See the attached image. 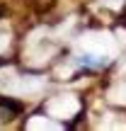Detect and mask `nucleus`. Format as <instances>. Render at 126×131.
Returning a JSON list of instances; mask_svg holds the SVG:
<instances>
[{
  "label": "nucleus",
  "instance_id": "obj_1",
  "mask_svg": "<svg viewBox=\"0 0 126 131\" xmlns=\"http://www.w3.org/2000/svg\"><path fill=\"white\" fill-rule=\"evenodd\" d=\"M78 109H80V102L73 95H58V97H51L46 102V114L53 119H70L78 114Z\"/></svg>",
  "mask_w": 126,
  "mask_h": 131
},
{
  "label": "nucleus",
  "instance_id": "obj_8",
  "mask_svg": "<svg viewBox=\"0 0 126 131\" xmlns=\"http://www.w3.org/2000/svg\"><path fill=\"white\" fill-rule=\"evenodd\" d=\"M102 5H107V7H112V10H119L121 7V0H102Z\"/></svg>",
  "mask_w": 126,
  "mask_h": 131
},
{
  "label": "nucleus",
  "instance_id": "obj_2",
  "mask_svg": "<svg viewBox=\"0 0 126 131\" xmlns=\"http://www.w3.org/2000/svg\"><path fill=\"white\" fill-rule=\"evenodd\" d=\"M83 49L92 53H112V34L109 32H90L83 37Z\"/></svg>",
  "mask_w": 126,
  "mask_h": 131
},
{
  "label": "nucleus",
  "instance_id": "obj_5",
  "mask_svg": "<svg viewBox=\"0 0 126 131\" xmlns=\"http://www.w3.org/2000/svg\"><path fill=\"white\" fill-rule=\"evenodd\" d=\"M109 100H112V102H126V83L119 85V88H114L112 92H109Z\"/></svg>",
  "mask_w": 126,
  "mask_h": 131
},
{
  "label": "nucleus",
  "instance_id": "obj_10",
  "mask_svg": "<svg viewBox=\"0 0 126 131\" xmlns=\"http://www.w3.org/2000/svg\"><path fill=\"white\" fill-rule=\"evenodd\" d=\"M124 70H126V63H124Z\"/></svg>",
  "mask_w": 126,
  "mask_h": 131
},
{
  "label": "nucleus",
  "instance_id": "obj_7",
  "mask_svg": "<svg viewBox=\"0 0 126 131\" xmlns=\"http://www.w3.org/2000/svg\"><path fill=\"white\" fill-rule=\"evenodd\" d=\"M114 117H117V114H107V119H104L102 126H119V129H124L126 124H124V122H119V119H114Z\"/></svg>",
  "mask_w": 126,
  "mask_h": 131
},
{
  "label": "nucleus",
  "instance_id": "obj_9",
  "mask_svg": "<svg viewBox=\"0 0 126 131\" xmlns=\"http://www.w3.org/2000/svg\"><path fill=\"white\" fill-rule=\"evenodd\" d=\"M70 73H73V68H70V66H65V68L61 66V68H58V75H63V78H65V75H70Z\"/></svg>",
  "mask_w": 126,
  "mask_h": 131
},
{
  "label": "nucleus",
  "instance_id": "obj_3",
  "mask_svg": "<svg viewBox=\"0 0 126 131\" xmlns=\"http://www.w3.org/2000/svg\"><path fill=\"white\" fill-rule=\"evenodd\" d=\"M41 85H44L41 78H29V75H24V78H12V83H5L3 90L5 92H12V95H27V92H37Z\"/></svg>",
  "mask_w": 126,
  "mask_h": 131
},
{
  "label": "nucleus",
  "instance_id": "obj_4",
  "mask_svg": "<svg viewBox=\"0 0 126 131\" xmlns=\"http://www.w3.org/2000/svg\"><path fill=\"white\" fill-rule=\"evenodd\" d=\"M27 126L29 129H58V124L56 122H49V119H44V117H32L27 122Z\"/></svg>",
  "mask_w": 126,
  "mask_h": 131
},
{
  "label": "nucleus",
  "instance_id": "obj_6",
  "mask_svg": "<svg viewBox=\"0 0 126 131\" xmlns=\"http://www.w3.org/2000/svg\"><path fill=\"white\" fill-rule=\"evenodd\" d=\"M7 46H10V32L5 27H0V53H3Z\"/></svg>",
  "mask_w": 126,
  "mask_h": 131
}]
</instances>
